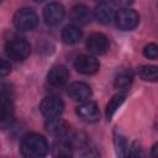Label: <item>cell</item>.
Masks as SVG:
<instances>
[{
	"mask_svg": "<svg viewBox=\"0 0 158 158\" xmlns=\"http://www.w3.org/2000/svg\"><path fill=\"white\" fill-rule=\"evenodd\" d=\"M20 151L21 154L27 158L43 157L48 152V143L43 136L37 133H28L22 137L20 143Z\"/></svg>",
	"mask_w": 158,
	"mask_h": 158,
	"instance_id": "cell-1",
	"label": "cell"
},
{
	"mask_svg": "<svg viewBox=\"0 0 158 158\" xmlns=\"http://www.w3.org/2000/svg\"><path fill=\"white\" fill-rule=\"evenodd\" d=\"M6 54L14 60H23L30 56V43L23 38H14L6 43Z\"/></svg>",
	"mask_w": 158,
	"mask_h": 158,
	"instance_id": "cell-2",
	"label": "cell"
},
{
	"mask_svg": "<svg viewBox=\"0 0 158 158\" xmlns=\"http://www.w3.org/2000/svg\"><path fill=\"white\" fill-rule=\"evenodd\" d=\"M38 17L31 9H20L14 15V25L20 31H31L37 26Z\"/></svg>",
	"mask_w": 158,
	"mask_h": 158,
	"instance_id": "cell-3",
	"label": "cell"
},
{
	"mask_svg": "<svg viewBox=\"0 0 158 158\" xmlns=\"http://www.w3.org/2000/svg\"><path fill=\"white\" fill-rule=\"evenodd\" d=\"M115 22L116 26L122 30V31H131L133 30L138 22H139V16L138 14L128 7H123L121 10H118V12H116L115 15Z\"/></svg>",
	"mask_w": 158,
	"mask_h": 158,
	"instance_id": "cell-4",
	"label": "cell"
},
{
	"mask_svg": "<svg viewBox=\"0 0 158 158\" xmlns=\"http://www.w3.org/2000/svg\"><path fill=\"white\" fill-rule=\"evenodd\" d=\"M63 109H64V104L62 99L53 95L46 96L40 104V111L47 118L59 116L63 112Z\"/></svg>",
	"mask_w": 158,
	"mask_h": 158,
	"instance_id": "cell-5",
	"label": "cell"
},
{
	"mask_svg": "<svg viewBox=\"0 0 158 158\" xmlns=\"http://www.w3.org/2000/svg\"><path fill=\"white\" fill-rule=\"evenodd\" d=\"M65 11L59 2H49L43 9V20L49 26L58 25L64 19Z\"/></svg>",
	"mask_w": 158,
	"mask_h": 158,
	"instance_id": "cell-6",
	"label": "cell"
},
{
	"mask_svg": "<svg viewBox=\"0 0 158 158\" xmlns=\"http://www.w3.org/2000/svg\"><path fill=\"white\" fill-rule=\"evenodd\" d=\"M74 67L75 69L84 74V75H91V74H95L98 70H99V62L98 59L94 57V56H90V54H81L79 56L75 62H74Z\"/></svg>",
	"mask_w": 158,
	"mask_h": 158,
	"instance_id": "cell-7",
	"label": "cell"
},
{
	"mask_svg": "<svg viewBox=\"0 0 158 158\" xmlns=\"http://www.w3.org/2000/svg\"><path fill=\"white\" fill-rule=\"evenodd\" d=\"M68 96L74 100V101H79V102H84L88 101L91 96V89L88 84L83 83V81H74L68 86Z\"/></svg>",
	"mask_w": 158,
	"mask_h": 158,
	"instance_id": "cell-8",
	"label": "cell"
},
{
	"mask_svg": "<svg viewBox=\"0 0 158 158\" xmlns=\"http://www.w3.org/2000/svg\"><path fill=\"white\" fill-rule=\"evenodd\" d=\"M86 48L91 54H102L109 48L107 37L102 33H93L86 40Z\"/></svg>",
	"mask_w": 158,
	"mask_h": 158,
	"instance_id": "cell-9",
	"label": "cell"
},
{
	"mask_svg": "<svg viewBox=\"0 0 158 158\" xmlns=\"http://www.w3.org/2000/svg\"><path fill=\"white\" fill-rule=\"evenodd\" d=\"M67 79H68V69L62 64L53 65L47 74L48 84L56 88L63 86L67 83Z\"/></svg>",
	"mask_w": 158,
	"mask_h": 158,
	"instance_id": "cell-10",
	"label": "cell"
},
{
	"mask_svg": "<svg viewBox=\"0 0 158 158\" xmlns=\"http://www.w3.org/2000/svg\"><path fill=\"white\" fill-rule=\"evenodd\" d=\"M44 127H46L47 132H49L51 135L57 136V137H64L69 133V125L59 116L47 118Z\"/></svg>",
	"mask_w": 158,
	"mask_h": 158,
	"instance_id": "cell-11",
	"label": "cell"
},
{
	"mask_svg": "<svg viewBox=\"0 0 158 158\" xmlns=\"http://www.w3.org/2000/svg\"><path fill=\"white\" fill-rule=\"evenodd\" d=\"M115 10L114 6L107 2V1H100L95 10H94V17L100 22V23H110L114 19H115Z\"/></svg>",
	"mask_w": 158,
	"mask_h": 158,
	"instance_id": "cell-12",
	"label": "cell"
},
{
	"mask_svg": "<svg viewBox=\"0 0 158 158\" xmlns=\"http://www.w3.org/2000/svg\"><path fill=\"white\" fill-rule=\"evenodd\" d=\"M77 114L88 122H95L99 120L100 112H99V107L94 101H84L81 105L78 106L77 109Z\"/></svg>",
	"mask_w": 158,
	"mask_h": 158,
	"instance_id": "cell-13",
	"label": "cell"
},
{
	"mask_svg": "<svg viewBox=\"0 0 158 158\" xmlns=\"http://www.w3.org/2000/svg\"><path fill=\"white\" fill-rule=\"evenodd\" d=\"M69 17L75 26H84V25L90 22L91 14H90V10L85 5L79 4V5H75L70 9Z\"/></svg>",
	"mask_w": 158,
	"mask_h": 158,
	"instance_id": "cell-14",
	"label": "cell"
},
{
	"mask_svg": "<svg viewBox=\"0 0 158 158\" xmlns=\"http://www.w3.org/2000/svg\"><path fill=\"white\" fill-rule=\"evenodd\" d=\"M80 38H81V31L75 25L67 26L62 31V41L67 44H75L80 41Z\"/></svg>",
	"mask_w": 158,
	"mask_h": 158,
	"instance_id": "cell-15",
	"label": "cell"
},
{
	"mask_svg": "<svg viewBox=\"0 0 158 158\" xmlns=\"http://www.w3.org/2000/svg\"><path fill=\"white\" fill-rule=\"evenodd\" d=\"M138 75L144 81L158 83V67L152 65V64L141 65L138 68Z\"/></svg>",
	"mask_w": 158,
	"mask_h": 158,
	"instance_id": "cell-16",
	"label": "cell"
},
{
	"mask_svg": "<svg viewBox=\"0 0 158 158\" xmlns=\"http://www.w3.org/2000/svg\"><path fill=\"white\" fill-rule=\"evenodd\" d=\"M132 79H133L132 72L128 70V69H125V70H121V72L117 73V75L115 77L114 84H115V86H116L117 89L125 90V89H127V88L131 85Z\"/></svg>",
	"mask_w": 158,
	"mask_h": 158,
	"instance_id": "cell-17",
	"label": "cell"
},
{
	"mask_svg": "<svg viewBox=\"0 0 158 158\" xmlns=\"http://www.w3.org/2000/svg\"><path fill=\"white\" fill-rule=\"evenodd\" d=\"M123 101H125V94H116L111 98V100L106 105V111H105V115H106L107 120H111V117L115 115V112L122 105Z\"/></svg>",
	"mask_w": 158,
	"mask_h": 158,
	"instance_id": "cell-18",
	"label": "cell"
},
{
	"mask_svg": "<svg viewBox=\"0 0 158 158\" xmlns=\"http://www.w3.org/2000/svg\"><path fill=\"white\" fill-rule=\"evenodd\" d=\"M115 143H116V147H117V148H116V149H117V153H118L120 156H128V152H130L128 143H127V141H126L123 137H121V136L116 137Z\"/></svg>",
	"mask_w": 158,
	"mask_h": 158,
	"instance_id": "cell-19",
	"label": "cell"
},
{
	"mask_svg": "<svg viewBox=\"0 0 158 158\" xmlns=\"http://www.w3.org/2000/svg\"><path fill=\"white\" fill-rule=\"evenodd\" d=\"M143 56L148 59H156L158 58V44L156 43H148L143 48Z\"/></svg>",
	"mask_w": 158,
	"mask_h": 158,
	"instance_id": "cell-20",
	"label": "cell"
},
{
	"mask_svg": "<svg viewBox=\"0 0 158 158\" xmlns=\"http://www.w3.org/2000/svg\"><path fill=\"white\" fill-rule=\"evenodd\" d=\"M10 69H11L10 63L6 59H1V64H0V74H1V77H6L10 73Z\"/></svg>",
	"mask_w": 158,
	"mask_h": 158,
	"instance_id": "cell-21",
	"label": "cell"
},
{
	"mask_svg": "<svg viewBox=\"0 0 158 158\" xmlns=\"http://www.w3.org/2000/svg\"><path fill=\"white\" fill-rule=\"evenodd\" d=\"M133 1H135V0H112V2H114L115 5L121 6L122 9H123V7L130 6L131 4H133Z\"/></svg>",
	"mask_w": 158,
	"mask_h": 158,
	"instance_id": "cell-22",
	"label": "cell"
},
{
	"mask_svg": "<svg viewBox=\"0 0 158 158\" xmlns=\"http://www.w3.org/2000/svg\"><path fill=\"white\" fill-rule=\"evenodd\" d=\"M151 153H152L153 157L158 158V142L153 144V147H152V152H151Z\"/></svg>",
	"mask_w": 158,
	"mask_h": 158,
	"instance_id": "cell-23",
	"label": "cell"
},
{
	"mask_svg": "<svg viewBox=\"0 0 158 158\" xmlns=\"http://www.w3.org/2000/svg\"><path fill=\"white\" fill-rule=\"evenodd\" d=\"M33 1H36V2H42V1H44V0H33Z\"/></svg>",
	"mask_w": 158,
	"mask_h": 158,
	"instance_id": "cell-24",
	"label": "cell"
},
{
	"mask_svg": "<svg viewBox=\"0 0 158 158\" xmlns=\"http://www.w3.org/2000/svg\"><path fill=\"white\" fill-rule=\"evenodd\" d=\"M100 1H105V0H100Z\"/></svg>",
	"mask_w": 158,
	"mask_h": 158,
	"instance_id": "cell-25",
	"label": "cell"
}]
</instances>
